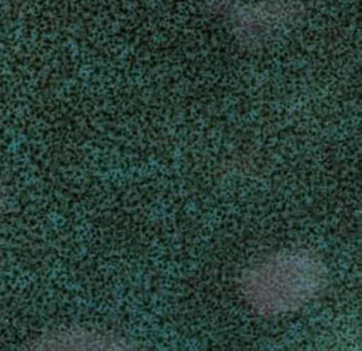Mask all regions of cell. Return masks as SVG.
<instances>
[{"mask_svg":"<svg viewBox=\"0 0 362 351\" xmlns=\"http://www.w3.org/2000/svg\"><path fill=\"white\" fill-rule=\"evenodd\" d=\"M325 267L307 251H284L251 268L243 292L261 314L292 312L315 298L325 284Z\"/></svg>","mask_w":362,"mask_h":351,"instance_id":"obj_1","label":"cell"},{"mask_svg":"<svg viewBox=\"0 0 362 351\" xmlns=\"http://www.w3.org/2000/svg\"><path fill=\"white\" fill-rule=\"evenodd\" d=\"M124 343L104 334L92 333L83 330H68L48 334L35 343V349H69V350H98V349H124Z\"/></svg>","mask_w":362,"mask_h":351,"instance_id":"obj_2","label":"cell"},{"mask_svg":"<svg viewBox=\"0 0 362 351\" xmlns=\"http://www.w3.org/2000/svg\"><path fill=\"white\" fill-rule=\"evenodd\" d=\"M0 204H1V192H0Z\"/></svg>","mask_w":362,"mask_h":351,"instance_id":"obj_3","label":"cell"}]
</instances>
